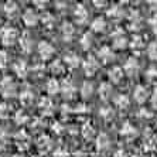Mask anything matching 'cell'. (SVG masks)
<instances>
[{
	"instance_id": "6da1fadb",
	"label": "cell",
	"mask_w": 157,
	"mask_h": 157,
	"mask_svg": "<svg viewBox=\"0 0 157 157\" xmlns=\"http://www.w3.org/2000/svg\"><path fill=\"white\" fill-rule=\"evenodd\" d=\"M18 38V31L14 27H6L2 31V43L4 45H13Z\"/></svg>"
},
{
	"instance_id": "7a4b0ae2",
	"label": "cell",
	"mask_w": 157,
	"mask_h": 157,
	"mask_svg": "<svg viewBox=\"0 0 157 157\" xmlns=\"http://www.w3.org/2000/svg\"><path fill=\"white\" fill-rule=\"evenodd\" d=\"M38 54H40L41 59H44V61H47V59H50L54 55V51H55V48L52 47V44L51 43H48V41H40L38 43Z\"/></svg>"
},
{
	"instance_id": "3957f363",
	"label": "cell",
	"mask_w": 157,
	"mask_h": 157,
	"mask_svg": "<svg viewBox=\"0 0 157 157\" xmlns=\"http://www.w3.org/2000/svg\"><path fill=\"white\" fill-rule=\"evenodd\" d=\"M99 67H101V64H99V59L96 58L95 55H89L84 62V71L89 77L95 75V72L99 70Z\"/></svg>"
},
{
	"instance_id": "277c9868",
	"label": "cell",
	"mask_w": 157,
	"mask_h": 157,
	"mask_svg": "<svg viewBox=\"0 0 157 157\" xmlns=\"http://www.w3.org/2000/svg\"><path fill=\"white\" fill-rule=\"evenodd\" d=\"M0 92H2V95L6 96V98H10L16 94V85L13 82V79L9 77L3 78V81L0 82Z\"/></svg>"
},
{
	"instance_id": "5b68a950",
	"label": "cell",
	"mask_w": 157,
	"mask_h": 157,
	"mask_svg": "<svg viewBox=\"0 0 157 157\" xmlns=\"http://www.w3.org/2000/svg\"><path fill=\"white\" fill-rule=\"evenodd\" d=\"M23 21H24V24H26L27 27H34V26H37V23H38V16H37V13L33 9H27V10L23 13Z\"/></svg>"
},
{
	"instance_id": "8992f818",
	"label": "cell",
	"mask_w": 157,
	"mask_h": 157,
	"mask_svg": "<svg viewBox=\"0 0 157 157\" xmlns=\"http://www.w3.org/2000/svg\"><path fill=\"white\" fill-rule=\"evenodd\" d=\"M112 37H113V47L115 48L128 47V40H126V37L123 36V30L122 29H117L116 31H113Z\"/></svg>"
},
{
	"instance_id": "52a82bcc",
	"label": "cell",
	"mask_w": 157,
	"mask_h": 157,
	"mask_svg": "<svg viewBox=\"0 0 157 157\" xmlns=\"http://www.w3.org/2000/svg\"><path fill=\"white\" fill-rule=\"evenodd\" d=\"M139 61L136 58H133V57H130V58H128V61L124 62L123 65V71L128 75H135L137 71H139Z\"/></svg>"
},
{
	"instance_id": "ba28073f",
	"label": "cell",
	"mask_w": 157,
	"mask_h": 157,
	"mask_svg": "<svg viewBox=\"0 0 157 157\" xmlns=\"http://www.w3.org/2000/svg\"><path fill=\"white\" fill-rule=\"evenodd\" d=\"M18 43H20V47L24 52H30L31 51V47H33V40H31V36H30L29 31L23 33L18 38Z\"/></svg>"
},
{
	"instance_id": "9c48e42d",
	"label": "cell",
	"mask_w": 157,
	"mask_h": 157,
	"mask_svg": "<svg viewBox=\"0 0 157 157\" xmlns=\"http://www.w3.org/2000/svg\"><path fill=\"white\" fill-rule=\"evenodd\" d=\"M133 96H135V101L137 103H144L147 101V98H149V91H147L146 86L139 85L133 92Z\"/></svg>"
},
{
	"instance_id": "30bf717a",
	"label": "cell",
	"mask_w": 157,
	"mask_h": 157,
	"mask_svg": "<svg viewBox=\"0 0 157 157\" xmlns=\"http://www.w3.org/2000/svg\"><path fill=\"white\" fill-rule=\"evenodd\" d=\"M98 58L101 59L102 62H110L112 59L115 58V54H113V51H112V48H110V47H106V45H103V47L99 48Z\"/></svg>"
},
{
	"instance_id": "8fae6325",
	"label": "cell",
	"mask_w": 157,
	"mask_h": 157,
	"mask_svg": "<svg viewBox=\"0 0 157 157\" xmlns=\"http://www.w3.org/2000/svg\"><path fill=\"white\" fill-rule=\"evenodd\" d=\"M64 64H65L67 67H70V68H77V67L79 65V57L72 51L67 52V54L64 55Z\"/></svg>"
},
{
	"instance_id": "7c38bea8",
	"label": "cell",
	"mask_w": 157,
	"mask_h": 157,
	"mask_svg": "<svg viewBox=\"0 0 157 157\" xmlns=\"http://www.w3.org/2000/svg\"><path fill=\"white\" fill-rule=\"evenodd\" d=\"M74 16H75V20H77L79 24H82V23L86 21V18H88V10L85 9L84 4H78L77 7H75Z\"/></svg>"
},
{
	"instance_id": "4fadbf2b",
	"label": "cell",
	"mask_w": 157,
	"mask_h": 157,
	"mask_svg": "<svg viewBox=\"0 0 157 157\" xmlns=\"http://www.w3.org/2000/svg\"><path fill=\"white\" fill-rule=\"evenodd\" d=\"M124 71L122 70L121 67H113L112 70H109V79L113 82V84H119L122 81V78H123L124 75Z\"/></svg>"
},
{
	"instance_id": "5bb4252c",
	"label": "cell",
	"mask_w": 157,
	"mask_h": 157,
	"mask_svg": "<svg viewBox=\"0 0 157 157\" xmlns=\"http://www.w3.org/2000/svg\"><path fill=\"white\" fill-rule=\"evenodd\" d=\"M45 89H47V94H48V95H55V94L61 92V85H59L58 79L51 78V79H48Z\"/></svg>"
},
{
	"instance_id": "9a60e30c",
	"label": "cell",
	"mask_w": 157,
	"mask_h": 157,
	"mask_svg": "<svg viewBox=\"0 0 157 157\" xmlns=\"http://www.w3.org/2000/svg\"><path fill=\"white\" fill-rule=\"evenodd\" d=\"M61 33H62L64 40H65V41H71L74 33H75V29H74V26L71 24V23L65 21L64 24H62V27H61Z\"/></svg>"
},
{
	"instance_id": "2e32d148",
	"label": "cell",
	"mask_w": 157,
	"mask_h": 157,
	"mask_svg": "<svg viewBox=\"0 0 157 157\" xmlns=\"http://www.w3.org/2000/svg\"><path fill=\"white\" fill-rule=\"evenodd\" d=\"M34 99V94L31 89H29V88H26V89H23L21 94H20V102L23 103V105H30V103L33 102Z\"/></svg>"
},
{
	"instance_id": "e0dca14e",
	"label": "cell",
	"mask_w": 157,
	"mask_h": 157,
	"mask_svg": "<svg viewBox=\"0 0 157 157\" xmlns=\"http://www.w3.org/2000/svg\"><path fill=\"white\" fill-rule=\"evenodd\" d=\"M61 94L64 95V98H68L71 99L74 96V94H75V86H74L71 82H64V84L61 85Z\"/></svg>"
},
{
	"instance_id": "ac0fdd59",
	"label": "cell",
	"mask_w": 157,
	"mask_h": 157,
	"mask_svg": "<svg viewBox=\"0 0 157 157\" xmlns=\"http://www.w3.org/2000/svg\"><path fill=\"white\" fill-rule=\"evenodd\" d=\"M91 27H92V30H94V31H96V33H102V31H105V29H106L105 18H103V17H96L95 20L92 21Z\"/></svg>"
},
{
	"instance_id": "d6986e66",
	"label": "cell",
	"mask_w": 157,
	"mask_h": 157,
	"mask_svg": "<svg viewBox=\"0 0 157 157\" xmlns=\"http://www.w3.org/2000/svg\"><path fill=\"white\" fill-rule=\"evenodd\" d=\"M112 95V86L109 84H102L99 86V96L102 101H108Z\"/></svg>"
},
{
	"instance_id": "ffe728a7",
	"label": "cell",
	"mask_w": 157,
	"mask_h": 157,
	"mask_svg": "<svg viewBox=\"0 0 157 157\" xmlns=\"http://www.w3.org/2000/svg\"><path fill=\"white\" fill-rule=\"evenodd\" d=\"M13 71L17 74L18 77H24L27 74V65L24 61H16L13 64Z\"/></svg>"
},
{
	"instance_id": "44dd1931",
	"label": "cell",
	"mask_w": 157,
	"mask_h": 157,
	"mask_svg": "<svg viewBox=\"0 0 157 157\" xmlns=\"http://www.w3.org/2000/svg\"><path fill=\"white\" fill-rule=\"evenodd\" d=\"M92 94H94V85L91 84V82H84L82 84V88H81V96L84 99H88L91 98Z\"/></svg>"
},
{
	"instance_id": "7402d4cb",
	"label": "cell",
	"mask_w": 157,
	"mask_h": 157,
	"mask_svg": "<svg viewBox=\"0 0 157 157\" xmlns=\"http://www.w3.org/2000/svg\"><path fill=\"white\" fill-rule=\"evenodd\" d=\"M129 103H130V101H129V98L126 95H117L116 98H115V105H116L117 108L126 109L129 106Z\"/></svg>"
},
{
	"instance_id": "603a6c76",
	"label": "cell",
	"mask_w": 157,
	"mask_h": 157,
	"mask_svg": "<svg viewBox=\"0 0 157 157\" xmlns=\"http://www.w3.org/2000/svg\"><path fill=\"white\" fill-rule=\"evenodd\" d=\"M147 55H149L150 59L157 61V41H153V43L149 44V47H147Z\"/></svg>"
},
{
	"instance_id": "cb8c5ba5",
	"label": "cell",
	"mask_w": 157,
	"mask_h": 157,
	"mask_svg": "<svg viewBox=\"0 0 157 157\" xmlns=\"http://www.w3.org/2000/svg\"><path fill=\"white\" fill-rule=\"evenodd\" d=\"M18 7H17V4L14 3V2H7V3L4 4V11H6V14L7 16H14L16 13H17Z\"/></svg>"
},
{
	"instance_id": "d4e9b609",
	"label": "cell",
	"mask_w": 157,
	"mask_h": 157,
	"mask_svg": "<svg viewBox=\"0 0 157 157\" xmlns=\"http://www.w3.org/2000/svg\"><path fill=\"white\" fill-rule=\"evenodd\" d=\"M14 119H16V123L17 124H24L27 121H29V116H27V113L24 110H17Z\"/></svg>"
},
{
	"instance_id": "484cf974",
	"label": "cell",
	"mask_w": 157,
	"mask_h": 157,
	"mask_svg": "<svg viewBox=\"0 0 157 157\" xmlns=\"http://www.w3.org/2000/svg\"><path fill=\"white\" fill-rule=\"evenodd\" d=\"M123 136H133L136 135V129L132 126L129 122H126V123L123 124V128H122V132H121Z\"/></svg>"
},
{
	"instance_id": "4316f807",
	"label": "cell",
	"mask_w": 157,
	"mask_h": 157,
	"mask_svg": "<svg viewBox=\"0 0 157 157\" xmlns=\"http://www.w3.org/2000/svg\"><path fill=\"white\" fill-rule=\"evenodd\" d=\"M50 70H51L52 74H62L64 72V64H62L61 61H54L51 64V67H50Z\"/></svg>"
},
{
	"instance_id": "83f0119b",
	"label": "cell",
	"mask_w": 157,
	"mask_h": 157,
	"mask_svg": "<svg viewBox=\"0 0 157 157\" xmlns=\"http://www.w3.org/2000/svg\"><path fill=\"white\" fill-rule=\"evenodd\" d=\"M81 45H82V48H84V50H88V48L92 45V36L89 33H85L84 36H82Z\"/></svg>"
},
{
	"instance_id": "f1b7e54d",
	"label": "cell",
	"mask_w": 157,
	"mask_h": 157,
	"mask_svg": "<svg viewBox=\"0 0 157 157\" xmlns=\"http://www.w3.org/2000/svg\"><path fill=\"white\" fill-rule=\"evenodd\" d=\"M9 115H10V106L7 103L2 102L0 103V117L2 119H7Z\"/></svg>"
},
{
	"instance_id": "f546056e",
	"label": "cell",
	"mask_w": 157,
	"mask_h": 157,
	"mask_svg": "<svg viewBox=\"0 0 157 157\" xmlns=\"http://www.w3.org/2000/svg\"><path fill=\"white\" fill-rule=\"evenodd\" d=\"M108 14L112 16L113 18H121L122 14H123V11H122V9L119 6H112V9L108 11Z\"/></svg>"
},
{
	"instance_id": "4dcf8cb0",
	"label": "cell",
	"mask_w": 157,
	"mask_h": 157,
	"mask_svg": "<svg viewBox=\"0 0 157 157\" xmlns=\"http://www.w3.org/2000/svg\"><path fill=\"white\" fill-rule=\"evenodd\" d=\"M41 21H43V24L45 27H48V29H50V27H52L54 26V23H55V18L52 17L51 14H45V16H43V17H41Z\"/></svg>"
},
{
	"instance_id": "1f68e13d",
	"label": "cell",
	"mask_w": 157,
	"mask_h": 157,
	"mask_svg": "<svg viewBox=\"0 0 157 157\" xmlns=\"http://www.w3.org/2000/svg\"><path fill=\"white\" fill-rule=\"evenodd\" d=\"M109 146V139H108V136L105 135V133H102V135L98 137V147L99 149H105V147Z\"/></svg>"
},
{
	"instance_id": "d6a6232c",
	"label": "cell",
	"mask_w": 157,
	"mask_h": 157,
	"mask_svg": "<svg viewBox=\"0 0 157 157\" xmlns=\"http://www.w3.org/2000/svg\"><path fill=\"white\" fill-rule=\"evenodd\" d=\"M9 143V135L4 130L0 129V149H4Z\"/></svg>"
},
{
	"instance_id": "836d02e7",
	"label": "cell",
	"mask_w": 157,
	"mask_h": 157,
	"mask_svg": "<svg viewBox=\"0 0 157 157\" xmlns=\"http://www.w3.org/2000/svg\"><path fill=\"white\" fill-rule=\"evenodd\" d=\"M82 130H84L82 133H84V136L86 137V139H88V137H91V136L94 135V128H92L91 124H85L84 128H82Z\"/></svg>"
},
{
	"instance_id": "e575fe53",
	"label": "cell",
	"mask_w": 157,
	"mask_h": 157,
	"mask_svg": "<svg viewBox=\"0 0 157 157\" xmlns=\"http://www.w3.org/2000/svg\"><path fill=\"white\" fill-rule=\"evenodd\" d=\"M130 47H132V48H142V47H143V41H142V38H140L139 36H136L135 38H133V41H132Z\"/></svg>"
},
{
	"instance_id": "d590c367",
	"label": "cell",
	"mask_w": 157,
	"mask_h": 157,
	"mask_svg": "<svg viewBox=\"0 0 157 157\" xmlns=\"http://www.w3.org/2000/svg\"><path fill=\"white\" fill-rule=\"evenodd\" d=\"M101 115L105 117L106 121H109L110 117L113 116V112H112V109H110V108H103V109L101 110Z\"/></svg>"
},
{
	"instance_id": "8d00e7d4",
	"label": "cell",
	"mask_w": 157,
	"mask_h": 157,
	"mask_svg": "<svg viewBox=\"0 0 157 157\" xmlns=\"http://www.w3.org/2000/svg\"><path fill=\"white\" fill-rule=\"evenodd\" d=\"M40 108L41 109H50V108H52L51 101H50L48 98H43L41 99V102H40Z\"/></svg>"
},
{
	"instance_id": "74e56055",
	"label": "cell",
	"mask_w": 157,
	"mask_h": 157,
	"mask_svg": "<svg viewBox=\"0 0 157 157\" xmlns=\"http://www.w3.org/2000/svg\"><path fill=\"white\" fill-rule=\"evenodd\" d=\"M146 77H147V79H154V78H157V70L156 68H149Z\"/></svg>"
},
{
	"instance_id": "f35d334b",
	"label": "cell",
	"mask_w": 157,
	"mask_h": 157,
	"mask_svg": "<svg viewBox=\"0 0 157 157\" xmlns=\"http://www.w3.org/2000/svg\"><path fill=\"white\" fill-rule=\"evenodd\" d=\"M6 62H7V54L3 50H0V67H4Z\"/></svg>"
},
{
	"instance_id": "ab89813d",
	"label": "cell",
	"mask_w": 157,
	"mask_h": 157,
	"mask_svg": "<svg viewBox=\"0 0 157 157\" xmlns=\"http://www.w3.org/2000/svg\"><path fill=\"white\" fill-rule=\"evenodd\" d=\"M150 26H151V29H153V31L154 33H157V14L156 16H153V17L150 18Z\"/></svg>"
},
{
	"instance_id": "60d3db41",
	"label": "cell",
	"mask_w": 157,
	"mask_h": 157,
	"mask_svg": "<svg viewBox=\"0 0 157 157\" xmlns=\"http://www.w3.org/2000/svg\"><path fill=\"white\" fill-rule=\"evenodd\" d=\"M151 105H153L154 109H157V89H154V94L151 96Z\"/></svg>"
},
{
	"instance_id": "b9f144b4",
	"label": "cell",
	"mask_w": 157,
	"mask_h": 157,
	"mask_svg": "<svg viewBox=\"0 0 157 157\" xmlns=\"http://www.w3.org/2000/svg\"><path fill=\"white\" fill-rule=\"evenodd\" d=\"M113 157H126V153H124L123 150H119V151H116V153H115Z\"/></svg>"
},
{
	"instance_id": "7bdbcfd3",
	"label": "cell",
	"mask_w": 157,
	"mask_h": 157,
	"mask_svg": "<svg viewBox=\"0 0 157 157\" xmlns=\"http://www.w3.org/2000/svg\"><path fill=\"white\" fill-rule=\"evenodd\" d=\"M94 4H96V7H103L105 2H94Z\"/></svg>"
}]
</instances>
